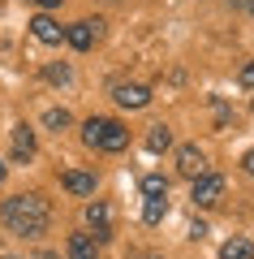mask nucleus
I'll list each match as a JSON object with an SVG mask.
<instances>
[{
  "mask_svg": "<svg viewBox=\"0 0 254 259\" xmlns=\"http://www.w3.org/2000/svg\"><path fill=\"white\" fill-rule=\"evenodd\" d=\"M0 221H5L9 233H18V238H39L47 229V221H52V207H47L43 194H13L0 207Z\"/></svg>",
  "mask_w": 254,
  "mask_h": 259,
  "instance_id": "1",
  "label": "nucleus"
},
{
  "mask_svg": "<svg viewBox=\"0 0 254 259\" xmlns=\"http://www.w3.org/2000/svg\"><path fill=\"white\" fill-rule=\"evenodd\" d=\"M82 139H86V147H99V151H125L129 147V130L117 117H91L82 125Z\"/></svg>",
  "mask_w": 254,
  "mask_h": 259,
  "instance_id": "2",
  "label": "nucleus"
},
{
  "mask_svg": "<svg viewBox=\"0 0 254 259\" xmlns=\"http://www.w3.org/2000/svg\"><path fill=\"white\" fill-rule=\"evenodd\" d=\"M190 199H194L198 207H216L220 199H224V177H220V173H198V177H194Z\"/></svg>",
  "mask_w": 254,
  "mask_h": 259,
  "instance_id": "3",
  "label": "nucleus"
},
{
  "mask_svg": "<svg viewBox=\"0 0 254 259\" xmlns=\"http://www.w3.org/2000/svg\"><path fill=\"white\" fill-rule=\"evenodd\" d=\"M99 35H104V30H99V22H91V18H82V22H73V26H65V44H69V48H78V52H91Z\"/></svg>",
  "mask_w": 254,
  "mask_h": 259,
  "instance_id": "4",
  "label": "nucleus"
},
{
  "mask_svg": "<svg viewBox=\"0 0 254 259\" xmlns=\"http://www.w3.org/2000/svg\"><path fill=\"white\" fill-rule=\"evenodd\" d=\"M30 35L39 39V44H65V26L61 22L52 18V13H35V18H30Z\"/></svg>",
  "mask_w": 254,
  "mask_h": 259,
  "instance_id": "5",
  "label": "nucleus"
},
{
  "mask_svg": "<svg viewBox=\"0 0 254 259\" xmlns=\"http://www.w3.org/2000/svg\"><path fill=\"white\" fill-rule=\"evenodd\" d=\"M112 100H117L121 108H146V104H151V91H146L142 82H117L112 87Z\"/></svg>",
  "mask_w": 254,
  "mask_h": 259,
  "instance_id": "6",
  "label": "nucleus"
},
{
  "mask_svg": "<svg viewBox=\"0 0 254 259\" xmlns=\"http://www.w3.org/2000/svg\"><path fill=\"white\" fill-rule=\"evenodd\" d=\"M86 225H91V238L95 242H108L112 238V212H108V203H99V199H95V203H86Z\"/></svg>",
  "mask_w": 254,
  "mask_h": 259,
  "instance_id": "7",
  "label": "nucleus"
},
{
  "mask_svg": "<svg viewBox=\"0 0 254 259\" xmlns=\"http://www.w3.org/2000/svg\"><path fill=\"white\" fill-rule=\"evenodd\" d=\"M61 186H65L69 194H78V199H91V194H95V186H99V177H95V173H86V168H69V173L61 177Z\"/></svg>",
  "mask_w": 254,
  "mask_h": 259,
  "instance_id": "8",
  "label": "nucleus"
},
{
  "mask_svg": "<svg viewBox=\"0 0 254 259\" xmlns=\"http://www.w3.org/2000/svg\"><path fill=\"white\" fill-rule=\"evenodd\" d=\"M177 168H181V173L190 177V182H194L198 173H207V156H202V147H198V143H185V147L177 151Z\"/></svg>",
  "mask_w": 254,
  "mask_h": 259,
  "instance_id": "9",
  "label": "nucleus"
},
{
  "mask_svg": "<svg viewBox=\"0 0 254 259\" xmlns=\"http://www.w3.org/2000/svg\"><path fill=\"white\" fill-rule=\"evenodd\" d=\"M65 255H69V259H99V242H95L91 233H69Z\"/></svg>",
  "mask_w": 254,
  "mask_h": 259,
  "instance_id": "10",
  "label": "nucleus"
},
{
  "mask_svg": "<svg viewBox=\"0 0 254 259\" xmlns=\"http://www.w3.org/2000/svg\"><path fill=\"white\" fill-rule=\"evenodd\" d=\"M30 156H35V130L18 125L13 130V160H30Z\"/></svg>",
  "mask_w": 254,
  "mask_h": 259,
  "instance_id": "11",
  "label": "nucleus"
},
{
  "mask_svg": "<svg viewBox=\"0 0 254 259\" xmlns=\"http://www.w3.org/2000/svg\"><path fill=\"white\" fill-rule=\"evenodd\" d=\"M220 259H254V242L250 238H228L220 246Z\"/></svg>",
  "mask_w": 254,
  "mask_h": 259,
  "instance_id": "12",
  "label": "nucleus"
},
{
  "mask_svg": "<svg viewBox=\"0 0 254 259\" xmlns=\"http://www.w3.org/2000/svg\"><path fill=\"white\" fill-rule=\"evenodd\" d=\"M142 194L146 199H168V177L164 173H146L142 177Z\"/></svg>",
  "mask_w": 254,
  "mask_h": 259,
  "instance_id": "13",
  "label": "nucleus"
},
{
  "mask_svg": "<svg viewBox=\"0 0 254 259\" xmlns=\"http://www.w3.org/2000/svg\"><path fill=\"white\" fill-rule=\"evenodd\" d=\"M146 147H151V151H168V147H173V130H168V125H151Z\"/></svg>",
  "mask_w": 254,
  "mask_h": 259,
  "instance_id": "14",
  "label": "nucleus"
},
{
  "mask_svg": "<svg viewBox=\"0 0 254 259\" xmlns=\"http://www.w3.org/2000/svg\"><path fill=\"white\" fill-rule=\"evenodd\" d=\"M164 216H168V199H146L142 203V221L146 225H160Z\"/></svg>",
  "mask_w": 254,
  "mask_h": 259,
  "instance_id": "15",
  "label": "nucleus"
},
{
  "mask_svg": "<svg viewBox=\"0 0 254 259\" xmlns=\"http://www.w3.org/2000/svg\"><path fill=\"white\" fill-rule=\"evenodd\" d=\"M69 121H73V117H69L65 108H47V112H43V125H47V130H65Z\"/></svg>",
  "mask_w": 254,
  "mask_h": 259,
  "instance_id": "16",
  "label": "nucleus"
},
{
  "mask_svg": "<svg viewBox=\"0 0 254 259\" xmlns=\"http://www.w3.org/2000/svg\"><path fill=\"white\" fill-rule=\"evenodd\" d=\"M69 78H73L69 65H47V82H69Z\"/></svg>",
  "mask_w": 254,
  "mask_h": 259,
  "instance_id": "17",
  "label": "nucleus"
},
{
  "mask_svg": "<svg viewBox=\"0 0 254 259\" xmlns=\"http://www.w3.org/2000/svg\"><path fill=\"white\" fill-rule=\"evenodd\" d=\"M237 82H241V87H254V61H250V65H241V74H237Z\"/></svg>",
  "mask_w": 254,
  "mask_h": 259,
  "instance_id": "18",
  "label": "nucleus"
},
{
  "mask_svg": "<svg viewBox=\"0 0 254 259\" xmlns=\"http://www.w3.org/2000/svg\"><path fill=\"white\" fill-rule=\"evenodd\" d=\"M241 168H245V173L254 177V147H250V151H245V156H241Z\"/></svg>",
  "mask_w": 254,
  "mask_h": 259,
  "instance_id": "19",
  "label": "nucleus"
},
{
  "mask_svg": "<svg viewBox=\"0 0 254 259\" xmlns=\"http://www.w3.org/2000/svg\"><path fill=\"white\" fill-rule=\"evenodd\" d=\"M35 5H39V9H43V13H52V9H61L65 0H35Z\"/></svg>",
  "mask_w": 254,
  "mask_h": 259,
  "instance_id": "20",
  "label": "nucleus"
},
{
  "mask_svg": "<svg viewBox=\"0 0 254 259\" xmlns=\"http://www.w3.org/2000/svg\"><path fill=\"white\" fill-rule=\"evenodd\" d=\"M241 5H245V13H250V18H254V0H241Z\"/></svg>",
  "mask_w": 254,
  "mask_h": 259,
  "instance_id": "21",
  "label": "nucleus"
},
{
  "mask_svg": "<svg viewBox=\"0 0 254 259\" xmlns=\"http://www.w3.org/2000/svg\"><path fill=\"white\" fill-rule=\"evenodd\" d=\"M5 173H9V168H5V160H0V182H5Z\"/></svg>",
  "mask_w": 254,
  "mask_h": 259,
  "instance_id": "22",
  "label": "nucleus"
},
{
  "mask_svg": "<svg viewBox=\"0 0 254 259\" xmlns=\"http://www.w3.org/2000/svg\"><path fill=\"white\" fill-rule=\"evenodd\" d=\"M151 259H160V255H151Z\"/></svg>",
  "mask_w": 254,
  "mask_h": 259,
  "instance_id": "23",
  "label": "nucleus"
},
{
  "mask_svg": "<svg viewBox=\"0 0 254 259\" xmlns=\"http://www.w3.org/2000/svg\"><path fill=\"white\" fill-rule=\"evenodd\" d=\"M237 5H241V0H237Z\"/></svg>",
  "mask_w": 254,
  "mask_h": 259,
  "instance_id": "24",
  "label": "nucleus"
}]
</instances>
